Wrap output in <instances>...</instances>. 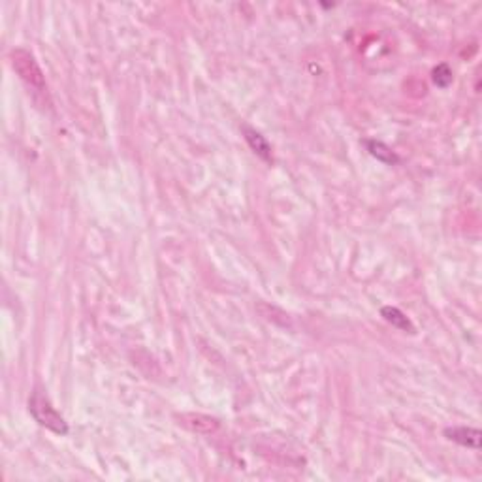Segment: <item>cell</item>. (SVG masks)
<instances>
[{
    "label": "cell",
    "mask_w": 482,
    "mask_h": 482,
    "mask_svg": "<svg viewBox=\"0 0 482 482\" xmlns=\"http://www.w3.org/2000/svg\"><path fill=\"white\" fill-rule=\"evenodd\" d=\"M29 411L40 426H44V428L51 430L53 433H59V435L68 433V424L62 418V415L53 407L51 402L47 400V395L42 394L40 390H34L32 395H30Z\"/></svg>",
    "instance_id": "1"
},
{
    "label": "cell",
    "mask_w": 482,
    "mask_h": 482,
    "mask_svg": "<svg viewBox=\"0 0 482 482\" xmlns=\"http://www.w3.org/2000/svg\"><path fill=\"white\" fill-rule=\"evenodd\" d=\"M10 62H12V68L17 72V76L29 87H32L34 91H40V93H44L45 89H47L42 68L38 66L36 59L27 49H14V51L10 53Z\"/></svg>",
    "instance_id": "2"
},
{
    "label": "cell",
    "mask_w": 482,
    "mask_h": 482,
    "mask_svg": "<svg viewBox=\"0 0 482 482\" xmlns=\"http://www.w3.org/2000/svg\"><path fill=\"white\" fill-rule=\"evenodd\" d=\"M181 424L185 428H189L190 431H196V433H204V435H209V433H215L219 430V420L213 417H207V415H200V413H187V415H181L179 417Z\"/></svg>",
    "instance_id": "3"
},
{
    "label": "cell",
    "mask_w": 482,
    "mask_h": 482,
    "mask_svg": "<svg viewBox=\"0 0 482 482\" xmlns=\"http://www.w3.org/2000/svg\"><path fill=\"white\" fill-rule=\"evenodd\" d=\"M445 435L446 439H450V441L461 446H469V448H475V450H479V446H481L482 433L477 428L454 426V428H446Z\"/></svg>",
    "instance_id": "4"
},
{
    "label": "cell",
    "mask_w": 482,
    "mask_h": 482,
    "mask_svg": "<svg viewBox=\"0 0 482 482\" xmlns=\"http://www.w3.org/2000/svg\"><path fill=\"white\" fill-rule=\"evenodd\" d=\"M243 134H245V139H247L251 149H253L260 159H264L266 162H271V147L270 144H268V139L264 138L260 132H256L255 128L247 126V124L243 126Z\"/></svg>",
    "instance_id": "5"
},
{
    "label": "cell",
    "mask_w": 482,
    "mask_h": 482,
    "mask_svg": "<svg viewBox=\"0 0 482 482\" xmlns=\"http://www.w3.org/2000/svg\"><path fill=\"white\" fill-rule=\"evenodd\" d=\"M380 314H382V319L387 322H390L392 326H395V328L403 330V332H409V334H413L415 332V326L411 324V321L407 319V314H403L398 307H382L380 309Z\"/></svg>",
    "instance_id": "6"
},
{
    "label": "cell",
    "mask_w": 482,
    "mask_h": 482,
    "mask_svg": "<svg viewBox=\"0 0 482 482\" xmlns=\"http://www.w3.org/2000/svg\"><path fill=\"white\" fill-rule=\"evenodd\" d=\"M365 146H367L369 153H371L375 159L387 162V164H394V162H398V157H395L394 151H392L390 147L385 146L382 141H375V139H371V141H367Z\"/></svg>",
    "instance_id": "7"
},
{
    "label": "cell",
    "mask_w": 482,
    "mask_h": 482,
    "mask_svg": "<svg viewBox=\"0 0 482 482\" xmlns=\"http://www.w3.org/2000/svg\"><path fill=\"white\" fill-rule=\"evenodd\" d=\"M433 81L437 87H448L452 83V70L448 68L446 65H439L435 70H433Z\"/></svg>",
    "instance_id": "8"
}]
</instances>
